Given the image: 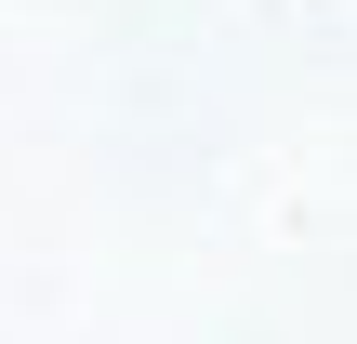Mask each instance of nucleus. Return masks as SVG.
I'll return each mask as SVG.
<instances>
[]
</instances>
